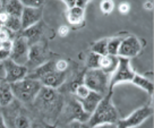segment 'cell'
<instances>
[{
	"mask_svg": "<svg viewBox=\"0 0 154 128\" xmlns=\"http://www.w3.org/2000/svg\"><path fill=\"white\" fill-rule=\"evenodd\" d=\"M63 98L54 89L42 87L33 101V107L47 123H54L63 107Z\"/></svg>",
	"mask_w": 154,
	"mask_h": 128,
	"instance_id": "6da1fadb",
	"label": "cell"
},
{
	"mask_svg": "<svg viewBox=\"0 0 154 128\" xmlns=\"http://www.w3.org/2000/svg\"><path fill=\"white\" fill-rule=\"evenodd\" d=\"M6 112H1L5 119L6 126L8 128H38V120L35 118L29 110H27L20 102L13 101L8 107L4 108Z\"/></svg>",
	"mask_w": 154,
	"mask_h": 128,
	"instance_id": "7a4b0ae2",
	"label": "cell"
},
{
	"mask_svg": "<svg viewBox=\"0 0 154 128\" xmlns=\"http://www.w3.org/2000/svg\"><path fill=\"white\" fill-rule=\"evenodd\" d=\"M111 96H112V92H109L102 98L100 103L97 105L96 109L91 114L87 121V125L90 128L101 123H117V121L119 120L117 109L111 102Z\"/></svg>",
	"mask_w": 154,
	"mask_h": 128,
	"instance_id": "3957f363",
	"label": "cell"
},
{
	"mask_svg": "<svg viewBox=\"0 0 154 128\" xmlns=\"http://www.w3.org/2000/svg\"><path fill=\"white\" fill-rule=\"evenodd\" d=\"M27 77L40 81L43 87L56 90L60 85H63L66 80V73L57 71L54 69V61H48L42 66L33 69V71Z\"/></svg>",
	"mask_w": 154,
	"mask_h": 128,
	"instance_id": "277c9868",
	"label": "cell"
},
{
	"mask_svg": "<svg viewBox=\"0 0 154 128\" xmlns=\"http://www.w3.org/2000/svg\"><path fill=\"white\" fill-rule=\"evenodd\" d=\"M42 87L43 86L40 83V81L29 78V77H25L22 81L10 84L14 99H17L18 102L24 103V105L33 103V101L38 96V92L41 91Z\"/></svg>",
	"mask_w": 154,
	"mask_h": 128,
	"instance_id": "5b68a950",
	"label": "cell"
},
{
	"mask_svg": "<svg viewBox=\"0 0 154 128\" xmlns=\"http://www.w3.org/2000/svg\"><path fill=\"white\" fill-rule=\"evenodd\" d=\"M110 76L106 75L101 69H88L84 76V85L91 92L104 96L109 93Z\"/></svg>",
	"mask_w": 154,
	"mask_h": 128,
	"instance_id": "8992f818",
	"label": "cell"
},
{
	"mask_svg": "<svg viewBox=\"0 0 154 128\" xmlns=\"http://www.w3.org/2000/svg\"><path fill=\"white\" fill-rule=\"evenodd\" d=\"M90 114H87L84 112V110L82 109L81 105L77 102L76 99H72L67 103H63V107L61 109V112L59 114L58 120L61 123H70V121H81V123H87L90 119Z\"/></svg>",
	"mask_w": 154,
	"mask_h": 128,
	"instance_id": "52a82bcc",
	"label": "cell"
},
{
	"mask_svg": "<svg viewBox=\"0 0 154 128\" xmlns=\"http://www.w3.org/2000/svg\"><path fill=\"white\" fill-rule=\"evenodd\" d=\"M134 69L131 68L129 59L118 57V66L116 68V70L112 73L110 76V81H109V92H112L113 87L117 84L120 83H127L131 82L135 76Z\"/></svg>",
	"mask_w": 154,
	"mask_h": 128,
	"instance_id": "ba28073f",
	"label": "cell"
},
{
	"mask_svg": "<svg viewBox=\"0 0 154 128\" xmlns=\"http://www.w3.org/2000/svg\"><path fill=\"white\" fill-rule=\"evenodd\" d=\"M153 114V108L149 105H144L133 111L125 119H120L117 121L118 128H135L144 123L147 118Z\"/></svg>",
	"mask_w": 154,
	"mask_h": 128,
	"instance_id": "9c48e42d",
	"label": "cell"
},
{
	"mask_svg": "<svg viewBox=\"0 0 154 128\" xmlns=\"http://www.w3.org/2000/svg\"><path fill=\"white\" fill-rule=\"evenodd\" d=\"M29 45L26 39L23 36H17L15 40H13V47L10 50L9 59L17 65L25 66L29 59Z\"/></svg>",
	"mask_w": 154,
	"mask_h": 128,
	"instance_id": "30bf717a",
	"label": "cell"
},
{
	"mask_svg": "<svg viewBox=\"0 0 154 128\" xmlns=\"http://www.w3.org/2000/svg\"><path fill=\"white\" fill-rule=\"evenodd\" d=\"M142 51V44L138 38L135 35H128L127 38L122 39L118 51V57L125 58V59H131L137 57Z\"/></svg>",
	"mask_w": 154,
	"mask_h": 128,
	"instance_id": "8fae6325",
	"label": "cell"
},
{
	"mask_svg": "<svg viewBox=\"0 0 154 128\" xmlns=\"http://www.w3.org/2000/svg\"><path fill=\"white\" fill-rule=\"evenodd\" d=\"M4 69H5V81L8 84H14L16 82H19L27 77L29 69L25 66H20L11 61L10 59H7L4 61Z\"/></svg>",
	"mask_w": 154,
	"mask_h": 128,
	"instance_id": "7c38bea8",
	"label": "cell"
},
{
	"mask_svg": "<svg viewBox=\"0 0 154 128\" xmlns=\"http://www.w3.org/2000/svg\"><path fill=\"white\" fill-rule=\"evenodd\" d=\"M45 50L43 49L42 44L40 43H35L33 45L29 47V59H27V62L25 67L29 69V68H32V69H35L38 67L42 66L43 64H45Z\"/></svg>",
	"mask_w": 154,
	"mask_h": 128,
	"instance_id": "4fadbf2b",
	"label": "cell"
},
{
	"mask_svg": "<svg viewBox=\"0 0 154 128\" xmlns=\"http://www.w3.org/2000/svg\"><path fill=\"white\" fill-rule=\"evenodd\" d=\"M42 18V8H29L24 7L22 15H20V24H22V31L29 29L34 25L40 23Z\"/></svg>",
	"mask_w": 154,
	"mask_h": 128,
	"instance_id": "5bb4252c",
	"label": "cell"
},
{
	"mask_svg": "<svg viewBox=\"0 0 154 128\" xmlns=\"http://www.w3.org/2000/svg\"><path fill=\"white\" fill-rule=\"evenodd\" d=\"M102 95L97 94V93H94V92H90V94L87 95L86 98L84 99H76L77 102L81 105L82 109L84 110V112L91 116L94 110L96 109L97 105L100 103V101L102 100Z\"/></svg>",
	"mask_w": 154,
	"mask_h": 128,
	"instance_id": "9a60e30c",
	"label": "cell"
},
{
	"mask_svg": "<svg viewBox=\"0 0 154 128\" xmlns=\"http://www.w3.org/2000/svg\"><path fill=\"white\" fill-rule=\"evenodd\" d=\"M14 100L10 84H8L5 80H0V108L8 107Z\"/></svg>",
	"mask_w": 154,
	"mask_h": 128,
	"instance_id": "2e32d148",
	"label": "cell"
},
{
	"mask_svg": "<svg viewBox=\"0 0 154 128\" xmlns=\"http://www.w3.org/2000/svg\"><path fill=\"white\" fill-rule=\"evenodd\" d=\"M117 66H118V57L106 55V56H102L100 59V69L104 71L106 75H112V73L116 70Z\"/></svg>",
	"mask_w": 154,
	"mask_h": 128,
	"instance_id": "e0dca14e",
	"label": "cell"
},
{
	"mask_svg": "<svg viewBox=\"0 0 154 128\" xmlns=\"http://www.w3.org/2000/svg\"><path fill=\"white\" fill-rule=\"evenodd\" d=\"M131 83H133L134 85L137 86V87L144 90L147 94H149V95L153 94V91H154L153 82L149 81L147 77H145V76H143V75H140V74H135Z\"/></svg>",
	"mask_w": 154,
	"mask_h": 128,
	"instance_id": "ac0fdd59",
	"label": "cell"
},
{
	"mask_svg": "<svg viewBox=\"0 0 154 128\" xmlns=\"http://www.w3.org/2000/svg\"><path fill=\"white\" fill-rule=\"evenodd\" d=\"M41 27L38 26V24L36 25H34L32 27H29V29H26V30H23V32H22V35L20 36H23L24 39H26V41L29 43V45H33L35 43H38V39L41 36Z\"/></svg>",
	"mask_w": 154,
	"mask_h": 128,
	"instance_id": "d6986e66",
	"label": "cell"
},
{
	"mask_svg": "<svg viewBox=\"0 0 154 128\" xmlns=\"http://www.w3.org/2000/svg\"><path fill=\"white\" fill-rule=\"evenodd\" d=\"M23 5L18 0H9L5 4V11L11 17H18L20 18V15L23 11Z\"/></svg>",
	"mask_w": 154,
	"mask_h": 128,
	"instance_id": "ffe728a7",
	"label": "cell"
},
{
	"mask_svg": "<svg viewBox=\"0 0 154 128\" xmlns=\"http://www.w3.org/2000/svg\"><path fill=\"white\" fill-rule=\"evenodd\" d=\"M84 9L74 7L72 9L67 10V20L72 25H77L84 20Z\"/></svg>",
	"mask_w": 154,
	"mask_h": 128,
	"instance_id": "44dd1931",
	"label": "cell"
},
{
	"mask_svg": "<svg viewBox=\"0 0 154 128\" xmlns=\"http://www.w3.org/2000/svg\"><path fill=\"white\" fill-rule=\"evenodd\" d=\"M121 38H111L108 39V44H106V53L109 56L118 57V51L121 43Z\"/></svg>",
	"mask_w": 154,
	"mask_h": 128,
	"instance_id": "7402d4cb",
	"label": "cell"
},
{
	"mask_svg": "<svg viewBox=\"0 0 154 128\" xmlns=\"http://www.w3.org/2000/svg\"><path fill=\"white\" fill-rule=\"evenodd\" d=\"M106 44H108V39H102L96 41L95 43L92 44L91 48V52L96 53L99 56H106Z\"/></svg>",
	"mask_w": 154,
	"mask_h": 128,
	"instance_id": "603a6c76",
	"label": "cell"
},
{
	"mask_svg": "<svg viewBox=\"0 0 154 128\" xmlns=\"http://www.w3.org/2000/svg\"><path fill=\"white\" fill-rule=\"evenodd\" d=\"M5 27L6 29H8L10 32H13V33H16V32H19V31H22V24H20V18L18 17H11L9 16L8 17V20L6 22L5 24Z\"/></svg>",
	"mask_w": 154,
	"mask_h": 128,
	"instance_id": "cb8c5ba5",
	"label": "cell"
},
{
	"mask_svg": "<svg viewBox=\"0 0 154 128\" xmlns=\"http://www.w3.org/2000/svg\"><path fill=\"white\" fill-rule=\"evenodd\" d=\"M100 59H101V56L93 52L90 53L88 58H87V67H88V69H100Z\"/></svg>",
	"mask_w": 154,
	"mask_h": 128,
	"instance_id": "d4e9b609",
	"label": "cell"
},
{
	"mask_svg": "<svg viewBox=\"0 0 154 128\" xmlns=\"http://www.w3.org/2000/svg\"><path fill=\"white\" fill-rule=\"evenodd\" d=\"M91 91L87 89L84 84H79L75 87V91H74V95H75V99H84L86 98L87 95L90 94Z\"/></svg>",
	"mask_w": 154,
	"mask_h": 128,
	"instance_id": "484cf974",
	"label": "cell"
},
{
	"mask_svg": "<svg viewBox=\"0 0 154 128\" xmlns=\"http://www.w3.org/2000/svg\"><path fill=\"white\" fill-rule=\"evenodd\" d=\"M13 40H14V33L10 32L8 29H6L5 26H0V43Z\"/></svg>",
	"mask_w": 154,
	"mask_h": 128,
	"instance_id": "4316f807",
	"label": "cell"
},
{
	"mask_svg": "<svg viewBox=\"0 0 154 128\" xmlns=\"http://www.w3.org/2000/svg\"><path fill=\"white\" fill-rule=\"evenodd\" d=\"M100 8L103 14H111L113 9H115V2L111 0H106V1H101L100 4Z\"/></svg>",
	"mask_w": 154,
	"mask_h": 128,
	"instance_id": "83f0119b",
	"label": "cell"
},
{
	"mask_svg": "<svg viewBox=\"0 0 154 128\" xmlns=\"http://www.w3.org/2000/svg\"><path fill=\"white\" fill-rule=\"evenodd\" d=\"M58 128H90L87 123H81V121H70V123L60 125Z\"/></svg>",
	"mask_w": 154,
	"mask_h": 128,
	"instance_id": "f1b7e54d",
	"label": "cell"
},
{
	"mask_svg": "<svg viewBox=\"0 0 154 128\" xmlns=\"http://www.w3.org/2000/svg\"><path fill=\"white\" fill-rule=\"evenodd\" d=\"M23 7H29V8H41L43 1L38 0H22L20 1Z\"/></svg>",
	"mask_w": 154,
	"mask_h": 128,
	"instance_id": "f546056e",
	"label": "cell"
},
{
	"mask_svg": "<svg viewBox=\"0 0 154 128\" xmlns=\"http://www.w3.org/2000/svg\"><path fill=\"white\" fill-rule=\"evenodd\" d=\"M54 69L59 73H66L68 69V62L65 59H60L58 61H54Z\"/></svg>",
	"mask_w": 154,
	"mask_h": 128,
	"instance_id": "4dcf8cb0",
	"label": "cell"
},
{
	"mask_svg": "<svg viewBox=\"0 0 154 128\" xmlns=\"http://www.w3.org/2000/svg\"><path fill=\"white\" fill-rule=\"evenodd\" d=\"M69 27H68L67 25H61V26H59V29H58V34H59V36H61V38H66L68 34H69Z\"/></svg>",
	"mask_w": 154,
	"mask_h": 128,
	"instance_id": "1f68e13d",
	"label": "cell"
},
{
	"mask_svg": "<svg viewBox=\"0 0 154 128\" xmlns=\"http://www.w3.org/2000/svg\"><path fill=\"white\" fill-rule=\"evenodd\" d=\"M130 10V5L128 2H121L120 5H119V11H120L121 14H128Z\"/></svg>",
	"mask_w": 154,
	"mask_h": 128,
	"instance_id": "d6a6232c",
	"label": "cell"
},
{
	"mask_svg": "<svg viewBox=\"0 0 154 128\" xmlns=\"http://www.w3.org/2000/svg\"><path fill=\"white\" fill-rule=\"evenodd\" d=\"M9 51H6V50L0 48V61H5L7 59H9Z\"/></svg>",
	"mask_w": 154,
	"mask_h": 128,
	"instance_id": "836d02e7",
	"label": "cell"
},
{
	"mask_svg": "<svg viewBox=\"0 0 154 128\" xmlns=\"http://www.w3.org/2000/svg\"><path fill=\"white\" fill-rule=\"evenodd\" d=\"M11 47H13V41H6L4 43H0V48L6 50V51H9V52L11 50Z\"/></svg>",
	"mask_w": 154,
	"mask_h": 128,
	"instance_id": "e575fe53",
	"label": "cell"
},
{
	"mask_svg": "<svg viewBox=\"0 0 154 128\" xmlns=\"http://www.w3.org/2000/svg\"><path fill=\"white\" fill-rule=\"evenodd\" d=\"M92 128H118L117 123H101V125H96Z\"/></svg>",
	"mask_w": 154,
	"mask_h": 128,
	"instance_id": "d590c367",
	"label": "cell"
},
{
	"mask_svg": "<svg viewBox=\"0 0 154 128\" xmlns=\"http://www.w3.org/2000/svg\"><path fill=\"white\" fill-rule=\"evenodd\" d=\"M63 4L67 6L68 9H72L74 7H76V0H65Z\"/></svg>",
	"mask_w": 154,
	"mask_h": 128,
	"instance_id": "8d00e7d4",
	"label": "cell"
},
{
	"mask_svg": "<svg viewBox=\"0 0 154 128\" xmlns=\"http://www.w3.org/2000/svg\"><path fill=\"white\" fill-rule=\"evenodd\" d=\"M144 8L146 10H152L153 9V1H145L144 2Z\"/></svg>",
	"mask_w": 154,
	"mask_h": 128,
	"instance_id": "74e56055",
	"label": "cell"
},
{
	"mask_svg": "<svg viewBox=\"0 0 154 128\" xmlns=\"http://www.w3.org/2000/svg\"><path fill=\"white\" fill-rule=\"evenodd\" d=\"M0 128H7L6 123H5V119H4V117H2L1 111H0Z\"/></svg>",
	"mask_w": 154,
	"mask_h": 128,
	"instance_id": "f35d334b",
	"label": "cell"
},
{
	"mask_svg": "<svg viewBox=\"0 0 154 128\" xmlns=\"http://www.w3.org/2000/svg\"><path fill=\"white\" fill-rule=\"evenodd\" d=\"M50 128H52V127H50Z\"/></svg>",
	"mask_w": 154,
	"mask_h": 128,
	"instance_id": "ab89813d",
	"label": "cell"
}]
</instances>
